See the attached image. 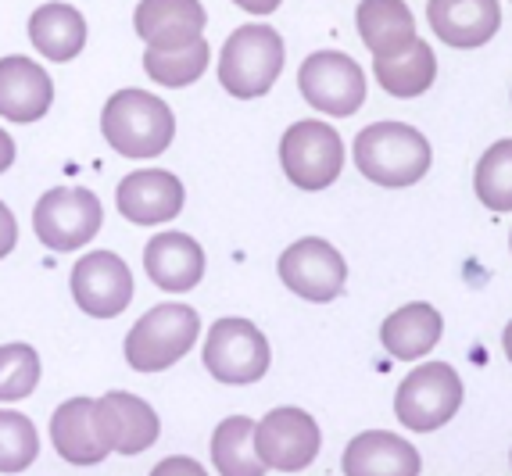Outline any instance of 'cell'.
Segmentation results:
<instances>
[{
  "label": "cell",
  "mask_w": 512,
  "mask_h": 476,
  "mask_svg": "<svg viewBox=\"0 0 512 476\" xmlns=\"http://www.w3.org/2000/svg\"><path fill=\"white\" fill-rule=\"evenodd\" d=\"M101 129L119 158L144 162V158H162L169 151L176 136V115L162 97L129 86L108 97L101 111Z\"/></svg>",
  "instance_id": "6da1fadb"
},
{
  "label": "cell",
  "mask_w": 512,
  "mask_h": 476,
  "mask_svg": "<svg viewBox=\"0 0 512 476\" xmlns=\"http://www.w3.org/2000/svg\"><path fill=\"white\" fill-rule=\"evenodd\" d=\"M355 165L359 172L387 190L416 187L430 172V140L405 122H373L355 136Z\"/></svg>",
  "instance_id": "7a4b0ae2"
},
{
  "label": "cell",
  "mask_w": 512,
  "mask_h": 476,
  "mask_svg": "<svg viewBox=\"0 0 512 476\" xmlns=\"http://www.w3.org/2000/svg\"><path fill=\"white\" fill-rule=\"evenodd\" d=\"M283 58H287V47L273 26L251 22V26L233 29L219 58L222 90L237 101H255L269 94L283 72Z\"/></svg>",
  "instance_id": "3957f363"
},
{
  "label": "cell",
  "mask_w": 512,
  "mask_h": 476,
  "mask_svg": "<svg viewBox=\"0 0 512 476\" xmlns=\"http://www.w3.org/2000/svg\"><path fill=\"white\" fill-rule=\"evenodd\" d=\"M201 319L190 305H158L144 312L126 333V362L137 373H162L197 344Z\"/></svg>",
  "instance_id": "277c9868"
},
{
  "label": "cell",
  "mask_w": 512,
  "mask_h": 476,
  "mask_svg": "<svg viewBox=\"0 0 512 476\" xmlns=\"http://www.w3.org/2000/svg\"><path fill=\"white\" fill-rule=\"evenodd\" d=\"M459 408L462 380L448 362H423L405 376L398 394H394V416L416 434L441 430L444 423H452Z\"/></svg>",
  "instance_id": "5b68a950"
},
{
  "label": "cell",
  "mask_w": 512,
  "mask_h": 476,
  "mask_svg": "<svg viewBox=\"0 0 512 476\" xmlns=\"http://www.w3.org/2000/svg\"><path fill=\"white\" fill-rule=\"evenodd\" d=\"M280 165L298 190H326L344 169V140L319 119L294 122L280 140Z\"/></svg>",
  "instance_id": "8992f818"
},
{
  "label": "cell",
  "mask_w": 512,
  "mask_h": 476,
  "mask_svg": "<svg viewBox=\"0 0 512 476\" xmlns=\"http://www.w3.org/2000/svg\"><path fill=\"white\" fill-rule=\"evenodd\" d=\"M205 369L212 380L248 387L269 373V340L251 319H219L205 337Z\"/></svg>",
  "instance_id": "52a82bcc"
},
{
  "label": "cell",
  "mask_w": 512,
  "mask_h": 476,
  "mask_svg": "<svg viewBox=\"0 0 512 476\" xmlns=\"http://www.w3.org/2000/svg\"><path fill=\"white\" fill-rule=\"evenodd\" d=\"M101 201L86 187H54L36 201L33 230L51 251H76L101 230Z\"/></svg>",
  "instance_id": "ba28073f"
},
{
  "label": "cell",
  "mask_w": 512,
  "mask_h": 476,
  "mask_svg": "<svg viewBox=\"0 0 512 476\" xmlns=\"http://www.w3.org/2000/svg\"><path fill=\"white\" fill-rule=\"evenodd\" d=\"M298 90L308 104L333 119H348L366 104V72L341 51H316L298 72Z\"/></svg>",
  "instance_id": "9c48e42d"
},
{
  "label": "cell",
  "mask_w": 512,
  "mask_h": 476,
  "mask_svg": "<svg viewBox=\"0 0 512 476\" xmlns=\"http://www.w3.org/2000/svg\"><path fill=\"white\" fill-rule=\"evenodd\" d=\"M323 448L319 423L301 408H273L262 423H255V451L265 469L276 473H301L316 462Z\"/></svg>",
  "instance_id": "30bf717a"
},
{
  "label": "cell",
  "mask_w": 512,
  "mask_h": 476,
  "mask_svg": "<svg viewBox=\"0 0 512 476\" xmlns=\"http://www.w3.org/2000/svg\"><path fill=\"white\" fill-rule=\"evenodd\" d=\"M276 272H280V280L287 283L291 294L316 301V305L341 298L344 283H348V265H344L341 251L323 237H305L291 244L280 255Z\"/></svg>",
  "instance_id": "8fae6325"
},
{
  "label": "cell",
  "mask_w": 512,
  "mask_h": 476,
  "mask_svg": "<svg viewBox=\"0 0 512 476\" xmlns=\"http://www.w3.org/2000/svg\"><path fill=\"white\" fill-rule=\"evenodd\" d=\"M72 298L94 319H115L133 301V272L115 251H90L72 269Z\"/></svg>",
  "instance_id": "7c38bea8"
},
{
  "label": "cell",
  "mask_w": 512,
  "mask_h": 476,
  "mask_svg": "<svg viewBox=\"0 0 512 476\" xmlns=\"http://www.w3.org/2000/svg\"><path fill=\"white\" fill-rule=\"evenodd\" d=\"M94 416L104 444L111 451H119V455H140L162 434V423L154 416V408L129 391H108L104 398H97Z\"/></svg>",
  "instance_id": "4fadbf2b"
},
{
  "label": "cell",
  "mask_w": 512,
  "mask_h": 476,
  "mask_svg": "<svg viewBox=\"0 0 512 476\" xmlns=\"http://www.w3.org/2000/svg\"><path fill=\"white\" fill-rule=\"evenodd\" d=\"M187 190L172 172L165 169H140L129 172L115 187V208L122 219L137 222V226H158L183 212Z\"/></svg>",
  "instance_id": "5bb4252c"
},
{
  "label": "cell",
  "mask_w": 512,
  "mask_h": 476,
  "mask_svg": "<svg viewBox=\"0 0 512 476\" xmlns=\"http://www.w3.org/2000/svg\"><path fill=\"white\" fill-rule=\"evenodd\" d=\"M54 104V83L47 76V68H40L26 54H11L0 58V115L8 122H26L43 119Z\"/></svg>",
  "instance_id": "9a60e30c"
},
{
  "label": "cell",
  "mask_w": 512,
  "mask_h": 476,
  "mask_svg": "<svg viewBox=\"0 0 512 476\" xmlns=\"http://www.w3.org/2000/svg\"><path fill=\"white\" fill-rule=\"evenodd\" d=\"M427 22L434 36L448 47H484L502 26L498 0H430Z\"/></svg>",
  "instance_id": "2e32d148"
},
{
  "label": "cell",
  "mask_w": 512,
  "mask_h": 476,
  "mask_svg": "<svg viewBox=\"0 0 512 476\" xmlns=\"http://www.w3.org/2000/svg\"><path fill=\"white\" fill-rule=\"evenodd\" d=\"M144 269L154 287L187 294L205 276V247L187 233H158L144 247Z\"/></svg>",
  "instance_id": "e0dca14e"
},
{
  "label": "cell",
  "mask_w": 512,
  "mask_h": 476,
  "mask_svg": "<svg viewBox=\"0 0 512 476\" xmlns=\"http://www.w3.org/2000/svg\"><path fill=\"white\" fill-rule=\"evenodd\" d=\"M205 8L201 0H140L133 26L147 47H183V43L205 36Z\"/></svg>",
  "instance_id": "ac0fdd59"
},
{
  "label": "cell",
  "mask_w": 512,
  "mask_h": 476,
  "mask_svg": "<svg viewBox=\"0 0 512 476\" xmlns=\"http://www.w3.org/2000/svg\"><path fill=\"white\" fill-rule=\"evenodd\" d=\"M51 444L69 466H101V462L111 455L101 430H97L94 401L90 398H72L54 412Z\"/></svg>",
  "instance_id": "d6986e66"
},
{
  "label": "cell",
  "mask_w": 512,
  "mask_h": 476,
  "mask_svg": "<svg viewBox=\"0 0 512 476\" xmlns=\"http://www.w3.org/2000/svg\"><path fill=\"white\" fill-rule=\"evenodd\" d=\"M341 466L348 476H416L423 462L405 437L391 434V430H366L348 444Z\"/></svg>",
  "instance_id": "ffe728a7"
},
{
  "label": "cell",
  "mask_w": 512,
  "mask_h": 476,
  "mask_svg": "<svg viewBox=\"0 0 512 476\" xmlns=\"http://www.w3.org/2000/svg\"><path fill=\"white\" fill-rule=\"evenodd\" d=\"M355 26L373 58H398L416 40V18L405 0H362Z\"/></svg>",
  "instance_id": "44dd1931"
},
{
  "label": "cell",
  "mask_w": 512,
  "mask_h": 476,
  "mask_svg": "<svg viewBox=\"0 0 512 476\" xmlns=\"http://www.w3.org/2000/svg\"><path fill=\"white\" fill-rule=\"evenodd\" d=\"M444 333V319L434 305L427 301H412V305L398 308L384 319L380 326V344L391 358H423L434 351V344Z\"/></svg>",
  "instance_id": "7402d4cb"
},
{
  "label": "cell",
  "mask_w": 512,
  "mask_h": 476,
  "mask_svg": "<svg viewBox=\"0 0 512 476\" xmlns=\"http://www.w3.org/2000/svg\"><path fill=\"white\" fill-rule=\"evenodd\" d=\"M29 40L47 61H72L86 47V18L72 4H43L29 18Z\"/></svg>",
  "instance_id": "603a6c76"
},
{
  "label": "cell",
  "mask_w": 512,
  "mask_h": 476,
  "mask_svg": "<svg viewBox=\"0 0 512 476\" xmlns=\"http://www.w3.org/2000/svg\"><path fill=\"white\" fill-rule=\"evenodd\" d=\"M373 72H376L380 90H387V94L398 97V101L423 97L430 86H434V76H437L434 47L416 36L398 58H373Z\"/></svg>",
  "instance_id": "cb8c5ba5"
},
{
  "label": "cell",
  "mask_w": 512,
  "mask_h": 476,
  "mask_svg": "<svg viewBox=\"0 0 512 476\" xmlns=\"http://www.w3.org/2000/svg\"><path fill=\"white\" fill-rule=\"evenodd\" d=\"M212 466L226 476H262L265 462L255 451V419L230 416L212 434Z\"/></svg>",
  "instance_id": "d4e9b609"
},
{
  "label": "cell",
  "mask_w": 512,
  "mask_h": 476,
  "mask_svg": "<svg viewBox=\"0 0 512 476\" xmlns=\"http://www.w3.org/2000/svg\"><path fill=\"white\" fill-rule=\"evenodd\" d=\"M144 68L147 76L154 79L158 86H190L197 79L205 76L208 68V43L205 36H197V40L183 43V47H147L144 54Z\"/></svg>",
  "instance_id": "484cf974"
},
{
  "label": "cell",
  "mask_w": 512,
  "mask_h": 476,
  "mask_svg": "<svg viewBox=\"0 0 512 476\" xmlns=\"http://www.w3.org/2000/svg\"><path fill=\"white\" fill-rule=\"evenodd\" d=\"M473 187L484 208L491 212H512V140H498L484 151L473 176Z\"/></svg>",
  "instance_id": "4316f807"
},
{
  "label": "cell",
  "mask_w": 512,
  "mask_h": 476,
  "mask_svg": "<svg viewBox=\"0 0 512 476\" xmlns=\"http://www.w3.org/2000/svg\"><path fill=\"white\" fill-rule=\"evenodd\" d=\"M40 455V437L36 426L22 412L0 408V473H22Z\"/></svg>",
  "instance_id": "83f0119b"
},
{
  "label": "cell",
  "mask_w": 512,
  "mask_h": 476,
  "mask_svg": "<svg viewBox=\"0 0 512 476\" xmlns=\"http://www.w3.org/2000/svg\"><path fill=\"white\" fill-rule=\"evenodd\" d=\"M40 383V355L29 344L0 348V401H22Z\"/></svg>",
  "instance_id": "f1b7e54d"
},
{
  "label": "cell",
  "mask_w": 512,
  "mask_h": 476,
  "mask_svg": "<svg viewBox=\"0 0 512 476\" xmlns=\"http://www.w3.org/2000/svg\"><path fill=\"white\" fill-rule=\"evenodd\" d=\"M18 244V222L15 215H11V208L4 201H0V258L11 255Z\"/></svg>",
  "instance_id": "f546056e"
},
{
  "label": "cell",
  "mask_w": 512,
  "mask_h": 476,
  "mask_svg": "<svg viewBox=\"0 0 512 476\" xmlns=\"http://www.w3.org/2000/svg\"><path fill=\"white\" fill-rule=\"evenodd\" d=\"M154 473L158 476H165V473H205V469H201V462H194V459H165V462L154 466Z\"/></svg>",
  "instance_id": "4dcf8cb0"
},
{
  "label": "cell",
  "mask_w": 512,
  "mask_h": 476,
  "mask_svg": "<svg viewBox=\"0 0 512 476\" xmlns=\"http://www.w3.org/2000/svg\"><path fill=\"white\" fill-rule=\"evenodd\" d=\"M233 4H237V8H244L248 15H273L283 0H233Z\"/></svg>",
  "instance_id": "1f68e13d"
},
{
  "label": "cell",
  "mask_w": 512,
  "mask_h": 476,
  "mask_svg": "<svg viewBox=\"0 0 512 476\" xmlns=\"http://www.w3.org/2000/svg\"><path fill=\"white\" fill-rule=\"evenodd\" d=\"M11 162H15V140L0 129V172H8Z\"/></svg>",
  "instance_id": "d6a6232c"
},
{
  "label": "cell",
  "mask_w": 512,
  "mask_h": 476,
  "mask_svg": "<svg viewBox=\"0 0 512 476\" xmlns=\"http://www.w3.org/2000/svg\"><path fill=\"white\" fill-rule=\"evenodd\" d=\"M502 344H505V355H509V362H512V319H509V326H505V333H502Z\"/></svg>",
  "instance_id": "836d02e7"
}]
</instances>
